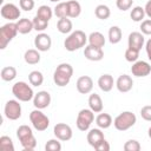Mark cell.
I'll list each match as a JSON object with an SVG mask.
<instances>
[{
    "instance_id": "1",
    "label": "cell",
    "mask_w": 151,
    "mask_h": 151,
    "mask_svg": "<svg viewBox=\"0 0 151 151\" xmlns=\"http://www.w3.org/2000/svg\"><path fill=\"white\" fill-rule=\"evenodd\" d=\"M88 37L81 29H76L70 33V35L64 41V47L68 52H74L86 45Z\"/></svg>"
},
{
    "instance_id": "2",
    "label": "cell",
    "mask_w": 151,
    "mask_h": 151,
    "mask_svg": "<svg viewBox=\"0 0 151 151\" xmlns=\"http://www.w3.org/2000/svg\"><path fill=\"white\" fill-rule=\"evenodd\" d=\"M72 76H73V67H72V65L67 64V63H61L54 70L53 81L55 83L57 86L64 87V86L68 85Z\"/></svg>"
},
{
    "instance_id": "3",
    "label": "cell",
    "mask_w": 151,
    "mask_h": 151,
    "mask_svg": "<svg viewBox=\"0 0 151 151\" xmlns=\"http://www.w3.org/2000/svg\"><path fill=\"white\" fill-rule=\"evenodd\" d=\"M17 137L26 151H32L37 146V139L32 132V129L28 125H20L17 129Z\"/></svg>"
},
{
    "instance_id": "4",
    "label": "cell",
    "mask_w": 151,
    "mask_h": 151,
    "mask_svg": "<svg viewBox=\"0 0 151 151\" xmlns=\"http://www.w3.org/2000/svg\"><path fill=\"white\" fill-rule=\"evenodd\" d=\"M137 122V117L132 111H123L113 119V125L118 131H126Z\"/></svg>"
},
{
    "instance_id": "5",
    "label": "cell",
    "mask_w": 151,
    "mask_h": 151,
    "mask_svg": "<svg viewBox=\"0 0 151 151\" xmlns=\"http://www.w3.org/2000/svg\"><path fill=\"white\" fill-rule=\"evenodd\" d=\"M12 93L19 101H29L34 97L32 87L25 81H17L12 86Z\"/></svg>"
},
{
    "instance_id": "6",
    "label": "cell",
    "mask_w": 151,
    "mask_h": 151,
    "mask_svg": "<svg viewBox=\"0 0 151 151\" xmlns=\"http://www.w3.org/2000/svg\"><path fill=\"white\" fill-rule=\"evenodd\" d=\"M18 33L19 32H18L17 22H7L2 25L0 28V48L5 50L9 44V41H12Z\"/></svg>"
},
{
    "instance_id": "7",
    "label": "cell",
    "mask_w": 151,
    "mask_h": 151,
    "mask_svg": "<svg viewBox=\"0 0 151 151\" xmlns=\"http://www.w3.org/2000/svg\"><path fill=\"white\" fill-rule=\"evenodd\" d=\"M29 120L32 123V126L37 131H45L50 125L48 117L45 113H42L41 110L39 109H35L29 113Z\"/></svg>"
},
{
    "instance_id": "8",
    "label": "cell",
    "mask_w": 151,
    "mask_h": 151,
    "mask_svg": "<svg viewBox=\"0 0 151 151\" xmlns=\"http://www.w3.org/2000/svg\"><path fill=\"white\" fill-rule=\"evenodd\" d=\"M93 120H94V112L91 109H83L79 111V113L77 116L76 124L80 131L85 132L90 129Z\"/></svg>"
},
{
    "instance_id": "9",
    "label": "cell",
    "mask_w": 151,
    "mask_h": 151,
    "mask_svg": "<svg viewBox=\"0 0 151 151\" xmlns=\"http://www.w3.org/2000/svg\"><path fill=\"white\" fill-rule=\"evenodd\" d=\"M5 117L9 120H17L21 117V105L19 104V100L11 99L5 104L4 107Z\"/></svg>"
},
{
    "instance_id": "10",
    "label": "cell",
    "mask_w": 151,
    "mask_h": 151,
    "mask_svg": "<svg viewBox=\"0 0 151 151\" xmlns=\"http://www.w3.org/2000/svg\"><path fill=\"white\" fill-rule=\"evenodd\" d=\"M53 133H54L55 138H58L61 142H67L73 136L72 127L65 123H57L53 127Z\"/></svg>"
},
{
    "instance_id": "11",
    "label": "cell",
    "mask_w": 151,
    "mask_h": 151,
    "mask_svg": "<svg viewBox=\"0 0 151 151\" xmlns=\"http://www.w3.org/2000/svg\"><path fill=\"white\" fill-rule=\"evenodd\" d=\"M0 13H1V17L4 19H7L9 21H14L17 19L20 18V9L18 6H15L14 4H5L1 6V9H0Z\"/></svg>"
},
{
    "instance_id": "12",
    "label": "cell",
    "mask_w": 151,
    "mask_h": 151,
    "mask_svg": "<svg viewBox=\"0 0 151 151\" xmlns=\"http://www.w3.org/2000/svg\"><path fill=\"white\" fill-rule=\"evenodd\" d=\"M131 72L134 77H146L151 73V65L144 60H137L131 66Z\"/></svg>"
},
{
    "instance_id": "13",
    "label": "cell",
    "mask_w": 151,
    "mask_h": 151,
    "mask_svg": "<svg viewBox=\"0 0 151 151\" xmlns=\"http://www.w3.org/2000/svg\"><path fill=\"white\" fill-rule=\"evenodd\" d=\"M51 100H52L51 94L47 91H39L33 97V105H34L35 109L44 110V109L50 106Z\"/></svg>"
},
{
    "instance_id": "14",
    "label": "cell",
    "mask_w": 151,
    "mask_h": 151,
    "mask_svg": "<svg viewBox=\"0 0 151 151\" xmlns=\"http://www.w3.org/2000/svg\"><path fill=\"white\" fill-rule=\"evenodd\" d=\"M34 46L38 51L40 52H46L51 48L52 46V39L48 34L46 33H39L37 34V37L34 38Z\"/></svg>"
},
{
    "instance_id": "15",
    "label": "cell",
    "mask_w": 151,
    "mask_h": 151,
    "mask_svg": "<svg viewBox=\"0 0 151 151\" xmlns=\"http://www.w3.org/2000/svg\"><path fill=\"white\" fill-rule=\"evenodd\" d=\"M77 90L81 94H88L93 90V80L90 76H81L77 79L76 83Z\"/></svg>"
},
{
    "instance_id": "16",
    "label": "cell",
    "mask_w": 151,
    "mask_h": 151,
    "mask_svg": "<svg viewBox=\"0 0 151 151\" xmlns=\"http://www.w3.org/2000/svg\"><path fill=\"white\" fill-rule=\"evenodd\" d=\"M84 55L90 61H100L104 58V51L101 47L92 46L88 44V46H86L84 50Z\"/></svg>"
},
{
    "instance_id": "17",
    "label": "cell",
    "mask_w": 151,
    "mask_h": 151,
    "mask_svg": "<svg viewBox=\"0 0 151 151\" xmlns=\"http://www.w3.org/2000/svg\"><path fill=\"white\" fill-rule=\"evenodd\" d=\"M116 87L119 92L122 93H126L129 91L132 90L133 87V80L129 74H122L118 77L117 81H116Z\"/></svg>"
},
{
    "instance_id": "18",
    "label": "cell",
    "mask_w": 151,
    "mask_h": 151,
    "mask_svg": "<svg viewBox=\"0 0 151 151\" xmlns=\"http://www.w3.org/2000/svg\"><path fill=\"white\" fill-rule=\"evenodd\" d=\"M144 42H145V39H144V34L142 32H131L129 34V38H127L129 47L140 51L142 47L144 46Z\"/></svg>"
},
{
    "instance_id": "19",
    "label": "cell",
    "mask_w": 151,
    "mask_h": 151,
    "mask_svg": "<svg viewBox=\"0 0 151 151\" xmlns=\"http://www.w3.org/2000/svg\"><path fill=\"white\" fill-rule=\"evenodd\" d=\"M86 139H87V143L94 149L103 139H105V137H104V133H103V131L100 130V127H98V129H91V130L87 132Z\"/></svg>"
},
{
    "instance_id": "20",
    "label": "cell",
    "mask_w": 151,
    "mask_h": 151,
    "mask_svg": "<svg viewBox=\"0 0 151 151\" xmlns=\"http://www.w3.org/2000/svg\"><path fill=\"white\" fill-rule=\"evenodd\" d=\"M113 84L114 80L111 74H101L98 78V86L103 92H110L113 88Z\"/></svg>"
},
{
    "instance_id": "21",
    "label": "cell",
    "mask_w": 151,
    "mask_h": 151,
    "mask_svg": "<svg viewBox=\"0 0 151 151\" xmlns=\"http://www.w3.org/2000/svg\"><path fill=\"white\" fill-rule=\"evenodd\" d=\"M88 106L94 113H100L103 111V106H104L100 96L97 94V93L90 94V97H88Z\"/></svg>"
},
{
    "instance_id": "22",
    "label": "cell",
    "mask_w": 151,
    "mask_h": 151,
    "mask_svg": "<svg viewBox=\"0 0 151 151\" xmlns=\"http://www.w3.org/2000/svg\"><path fill=\"white\" fill-rule=\"evenodd\" d=\"M17 27H18V32L20 34H28L33 28V21L27 19V18H22L19 19L17 21Z\"/></svg>"
},
{
    "instance_id": "23",
    "label": "cell",
    "mask_w": 151,
    "mask_h": 151,
    "mask_svg": "<svg viewBox=\"0 0 151 151\" xmlns=\"http://www.w3.org/2000/svg\"><path fill=\"white\" fill-rule=\"evenodd\" d=\"M96 124L98 127L100 129H109L112 124H113V120H112V117L109 114V113H99L97 117H96Z\"/></svg>"
},
{
    "instance_id": "24",
    "label": "cell",
    "mask_w": 151,
    "mask_h": 151,
    "mask_svg": "<svg viewBox=\"0 0 151 151\" xmlns=\"http://www.w3.org/2000/svg\"><path fill=\"white\" fill-rule=\"evenodd\" d=\"M81 13V5L77 0L67 1V17L68 18H78Z\"/></svg>"
},
{
    "instance_id": "25",
    "label": "cell",
    "mask_w": 151,
    "mask_h": 151,
    "mask_svg": "<svg viewBox=\"0 0 151 151\" xmlns=\"http://www.w3.org/2000/svg\"><path fill=\"white\" fill-rule=\"evenodd\" d=\"M40 51H38L37 48H29L25 52L24 54V59L27 64L29 65H35L40 61Z\"/></svg>"
},
{
    "instance_id": "26",
    "label": "cell",
    "mask_w": 151,
    "mask_h": 151,
    "mask_svg": "<svg viewBox=\"0 0 151 151\" xmlns=\"http://www.w3.org/2000/svg\"><path fill=\"white\" fill-rule=\"evenodd\" d=\"M57 28H58V31L60 33L67 34V33H71L72 32L73 24H72L71 19H68V18H61L57 22Z\"/></svg>"
},
{
    "instance_id": "27",
    "label": "cell",
    "mask_w": 151,
    "mask_h": 151,
    "mask_svg": "<svg viewBox=\"0 0 151 151\" xmlns=\"http://www.w3.org/2000/svg\"><path fill=\"white\" fill-rule=\"evenodd\" d=\"M88 44L92 46H97V47H104L105 45V37L104 34H101L100 32H92L88 35Z\"/></svg>"
},
{
    "instance_id": "28",
    "label": "cell",
    "mask_w": 151,
    "mask_h": 151,
    "mask_svg": "<svg viewBox=\"0 0 151 151\" xmlns=\"http://www.w3.org/2000/svg\"><path fill=\"white\" fill-rule=\"evenodd\" d=\"M0 76H1V79L4 81H12L17 77V68L13 67V66L2 67V70L0 72Z\"/></svg>"
},
{
    "instance_id": "29",
    "label": "cell",
    "mask_w": 151,
    "mask_h": 151,
    "mask_svg": "<svg viewBox=\"0 0 151 151\" xmlns=\"http://www.w3.org/2000/svg\"><path fill=\"white\" fill-rule=\"evenodd\" d=\"M123 32L119 26H112L109 29V40L111 44H118L122 40Z\"/></svg>"
},
{
    "instance_id": "30",
    "label": "cell",
    "mask_w": 151,
    "mask_h": 151,
    "mask_svg": "<svg viewBox=\"0 0 151 151\" xmlns=\"http://www.w3.org/2000/svg\"><path fill=\"white\" fill-rule=\"evenodd\" d=\"M94 15H96L98 19H100V20H106V19L110 18L111 11H110L109 6L101 4V5H98V6L96 7V9H94Z\"/></svg>"
},
{
    "instance_id": "31",
    "label": "cell",
    "mask_w": 151,
    "mask_h": 151,
    "mask_svg": "<svg viewBox=\"0 0 151 151\" xmlns=\"http://www.w3.org/2000/svg\"><path fill=\"white\" fill-rule=\"evenodd\" d=\"M28 81H29V84L31 85H33V86H40V85H42V83H44V76H42V73L40 72V71H32L29 74H28Z\"/></svg>"
},
{
    "instance_id": "32",
    "label": "cell",
    "mask_w": 151,
    "mask_h": 151,
    "mask_svg": "<svg viewBox=\"0 0 151 151\" xmlns=\"http://www.w3.org/2000/svg\"><path fill=\"white\" fill-rule=\"evenodd\" d=\"M53 13H54V12L52 11V8H51L50 6H47V5H41V6L37 9V15H38L39 18L46 20V21H50V19L52 18Z\"/></svg>"
},
{
    "instance_id": "33",
    "label": "cell",
    "mask_w": 151,
    "mask_h": 151,
    "mask_svg": "<svg viewBox=\"0 0 151 151\" xmlns=\"http://www.w3.org/2000/svg\"><path fill=\"white\" fill-rule=\"evenodd\" d=\"M145 9L144 7L142 6H136L131 9V13H130V17L131 19L134 21V22H139V21H143L144 20V17H145Z\"/></svg>"
},
{
    "instance_id": "34",
    "label": "cell",
    "mask_w": 151,
    "mask_h": 151,
    "mask_svg": "<svg viewBox=\"0 0 151 151\" xmlns=\"http://www.w3.org/2000/svg\"><path fill=\"white\" fill-rule=\"evenodd\" d=\"M0 150L1 151H14V144L11 137L8 136L0 137Z\"/></svg>"
},
{
    "instance_id": "35",
    "label": "cell",
    "mask_w": 151,
    "mask_h": 151,
    "mask_svg": "<svg viewBox=\"0 0 151 151\" xmlns=\"http://www.w3.org/2000/svg\"><path fill=\"white\" fill-rule=\"evenodd\" d=\"M54 15L59 19L61 18H68L67 17V1L66 2H59L54 7Z\"/></svg>"
},
{
    "instance_id": "36",
    "label": "cell",
    "mask_w": 151,
    "mask_h": 151,
    "mask_svg": "<svg viewBox=\"0 0 151 151\" xmlns=\"http://www.w3.org/2000/svg\"><path fill=\"white\" fill-rule=\"evenodd\" d=\"M32 21H33V28H34L37 32H42V31H45V29L47 28V26H48V21H46V20L39 18L38 15H35Z\"/></svg>"
},
{
    "instance_id": "37",
    "label": "cell",
    "mask_w": 151,
    "mask_h": 151,
    "mask_svg": "<svg viewBox=\"0 0 151 151\" xmlns=\"http://www.w3.org/2000/svg\"><path fill=\"white\" fill-rule=\"evenodd\" d=\"M139 58V51L136 50V48H132V47H127L126 51H125V59L126 61L129 63H134L137 61Z\"/></svg>"
},
{
    "instance_id": "38",
    "label": "cell",
    "mask_w": 151,
    "mask_h": 151,
    "mask_svg": "<svg viewBox=\"0 0 151 151\" xmlns=\"http://www.w3.org/2000/svg\"><path fill=\"white\" fill-rule=\"evenodd\" d=\"M123 149H124V151H139V150L142 149V146H140V144H139L138 140H136V139H130V140H127V142L124 144Z\"/></svg>"
},
{
    "instance_id": "39",
    "label": "cell",
    "mask_w": 151,
    "mask_h": 151,
    "mask_svg": "<svg viewBox=\"0 0 151 151\" xmlns=\"http://www.w3.org/2000/svg\"><path fill=\"white\" fill-rule=\"evenodd\" d=\"M45 150L46 151H60L61 150V144L59 142V139H50L46 144H45Z\"/></svg>"
},
{
    "instance_id": "40",
    "label": "cell",
    "mask_w": 151,
    "mask_h": 151,
    "mask_svg": "<svg viewBox=\"0 0 151 151\" xmlns=\"http://www.w3.org/2000/svg\"><path fill=\"white\" fill-rule=\"evenodd\" d=\"M133 0H116V6L120 11H127L132 7Z\"/></svg>"
},
{
    "instance_id": "41",
    "label": "cell",
    "mask_w": 151,
    "mask_h": 151,
    "mask_svg": "<svg viewBox=\"0 0 151 151\" xmlns=\"http://www.w3.org/2000/svg\"><path fill=\"white\" fill-rule=\"evenodd\" d=\"M34 0H19V6L22 11L29 12L34 8Z\"/></svg>"
},
{
    "instance_id": "42",
    "label": "cell",
    "mask_w": 151,
    "mask_h": 151,
    "mask_svg": "<svg viewBox=\"0 0 151 151\" xmlns=\"http://www.w3.org/2000/svg\"><path fill=\"white\" fill-rule=\"evenodd\" d=\"M140 32L145 35H151V19H145L142 21Z\"/></svg>"
},
{
    "instance_id": "43",
    "label": "cell",
    "mask_w": 151,
    "mask_h": 151,
    "mask_svg": "<svg viewBox=\"0 0 151 151\" xmlns=\"http://www.w3.org/2000/svg\"><path fill=\"white\" fill-rule=\"evenodd\" d=\"M140 116L144 120L151 122V105H145L140 110Z\"/></svg>"
},
{
    "instance_id": "44",
    "label": "cell",
    "mask_w": 151,
    "mask_h": 151,
    "mask_svg": "<svg viewBox=\"0 0 151 151\" xmlns=\"http://www.w3.org/2000/svg\"><path fill=\"white\" fill-rule=\"evenodd\" d=\"M94 150H97V151H110V144H109V142H107L106 139H103V140L94 147Z\"/></svg>"
},
{
    "instance_id": "45",
    "label": "cell",
    "mask_w": 151,
    "mask_h": 151,
    "mask_svg": "<svg viewBox=\"0 0 151 151\" xmlns=\"http://www.w3.org/2000/svg\"><path fill=\"white\" fill-rule=\"evenodd\" d=\"M145 50H146L147 58H149V60L151 61V38L146 41V44H145Z\"/></svg>"
},
{
    "instance_id": "46",
    "label": "cell",
    "mask_w": 151,
    "mask_h": 151,
    "mask_svg": "<svg viewBox=\"0 0 151 151\" xmlns=\"http://www.w3.org/2000/svg\"><path fill=\"white\" fill-rule=\"evenodd\" d=\"M144 9H145V14L151 19V0H149V1L145 4Z\"/></svg>"
},
{
    "instance_id": "47",
    "label": "cell",
    "mask_w": 151,
    "mask_h": 151,
    "mask_svg": "<svg viewBox=\"0 0 151 151\" xmlns=\"http://www.w3.org/2000/svg\"><path fill=\"white\" fill-rule=\"evenodd\" d=\"M147 134H149V138L151 139V126L149 127V130H147Z\"/></svg>"
},
{
    "instance_id": "48",
    "label": "cell",
    "mask_w": 151,
    "mask_h": 151,
    "mask_svg": "<svg viewBox=\"0 0 151 151\" xmlns=\"http://www.w3.org/2000/svg\"><path fill=\"white\" fill-rule=\"evenodd\" d=\"M50 1H51V2H59L60 0H50Z\"/></svg>"
}]
</instances>
